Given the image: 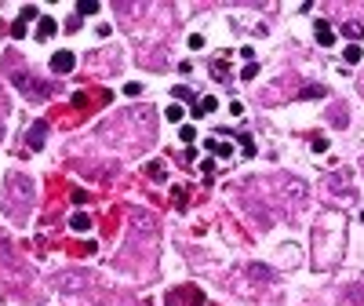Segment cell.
Returning a JSON list of instances; mask_svg holds the SVG:
<instances>
[{
    "label": "cell",
    "mask_w": 364,
    "mask_h": 306,
    "mask_svg": "<svg viewBox=\"0 0 364 306\" xmlns=\"http://www.w3.org/2000/svg\"><path fill=\"white\" fill-rule=\"evenodd\" d=\"M324 150H328V138H324V135H313V153H324Z\"/></svg>",
    "instance_id": "cell-22"
},
{
    "label": "cell",
    "mask_w": 364,
    "mask_h": 306,
    "mask_svg": "<svg viewBox=\"0 0 364 306\" xmlns=\"http://www.w3.org/2000/svg\"><path fill=\"white\" fill-rule=\"evenodd\" d=\"M95 33H99V36H109V33H113V26H109V22H99Z\"/></svg>",
    "instance_id": "cell-27"
},
{
    "label": "cell",
    "mask_w": 364,
    "mask_h": 306,
    "mask_svg": "<svg viewBox=\"0 0 364 306\" xmlns=\"http://www.w3.org/2000/svg\"><path fill=\"white\" fill-rule=\"evenodd\" d=\"M124 95H128V99H138V95H142V84H138V80H128V84H124Z\"/></svg>",
    "instance_id": "cell-17"
},
{
    "label": "cell",
    "mask_w": 364,
    "mask_h": 306,
    "mask_svg": "<svg viewBox=\"0 0 364 306\" xmlns=\"http://www.w3.org/2000/svg\"><path fill=\"white\" fill-rule=\"evenodd\" d=\"M204 303V292L197 284H182V288H175L167 295V306H200Z\"/></svg>",
    "instance_id": "cell-4"
},
{
    "label": "cell",
    "mask_w": 364,
    "mask_h": 306,
    "mask_svg": "<svg viewBox=\"0 0 364 306\" xmlns=\"http://www.w3.org/2000/svg\"><path fill=\"white\" fill-rule=\"evenodd\" d=\"M44 138H48V124H44V120H33V128H30V138H26L30 153H33V150H44Z\"/></svg>",
    "instance_id": "cell-6"
},
{
    "label": "cell",
    "mask_w": 364,
    "mask_h": 306,
    "mask_svg": "<svg viewBox=\"0 0 364 306\" xmlns=\"http://www.w3.org/2000/svg\"><path fill=\"white\" fill-rule=\"evenodd\" d=\"M255 73H259V62H244V73H240V77H244V80H251Z\"/></svg>",
    "instance_id": "cell-24"
},
{
    "label": "cell",
    "mask_w": 364,
    "mask_h": 306,
    "mask_svg": "<svg viewBox=\"0 0 364 306\" xmlns=\"http://www.w3.org/2000/svg\"><path fill=\"white\" fill-rule=\"evenodd\" d=\"M11 36H15V40H22V36H26V26L15 22V26H11Z\"/></svg>",
    "instance_id": "cell-26"
},
{
    "label": "cell",
    "mask_w": 364,
    "mask_h": 306,
    "mask_svg": "<svg viewBox=\"0 0 364 306\" xmlns=\"http://www.w3.org/2000/svg\"><path fill=\"white\" fill-rule=\"evenodd\" d=\"M164 117H167V120H175V124H179V120L186 117V109H182V106H167V113H164Z\"/></svg>",
    "instance_id": "cell-21"
},
{
    "label": "cell",
    "mask_w": 364,
    "mask_h": 306,
    "mask_svg": "<svg viewBox=\"0 0 364 306\" xmlns=\"http://www.w3.org/2000/svg\"><path fill=\"white\" fill-rule=\"evenodd\" d=\"M73 66H77V55H73V51H55L51 55V69L59 73V77H62V73H69Z\"/></svg>",
    "instance_id": "cell-7"
},
{
    "label": "cell",
    "mask_w": 364,
    "mask_h": 306,
    "mask_svg": "<svg viewBox=\"0 0 364 306\" xmlns=\"http://www.w3.org/2000/svg\"><path fill=\"white\" fill-rule=\"evenodd\" d=\"M302 95H306V99H324V95H328V91H324L321 84H310V88L302 91Z\"/></svg>",
    "instance_id": "cell-20"
},
{
    "label": "cell",
    "mask_w": 364,
    "mask_h": 306,
    "mask_svg": "<svg viewBox=\"0 0 364 306\" xmlns=\"http://www.w3.org/2000/svg\"><path fill=\"white\" fill-rule=\"evenodd\" d=\"M36 18H40V7H33V4H26V7H22V15H18V22H22V26H26V22H36Z\"/></svg>",
    "instance_id": "cell-14"
},
{
    "label": "cell",
    "mask_w": 364,
    "mask_h": 306,
    "mask_svg": "<svg viewBox=\"0 0 364 306\" xmlns=\"http://www.w3.org/2000/svg\"><path fill=\"white\" fill-rule=\"evenodd\" d=\"M132 234L135 237H157L161 234V219L149 208H132Z\"/></svg>",
    "instance_id": "cell-3"
},
{
    "label": "cell",
    "mask_w": 364,
    "mask_h": 306,
    "mask_svg": "<svg viewBox=\"0 0 364 306\" xmlns=\"http://www.w3.org/2000/svg\"><path fill=\"white\" fill-rule=\"evenodd\" d=\"M55 30H59V22H55L51 15H40V18H36V36H40V40L55 36Z\"/></svg>",
    "instance_id": "cell-9"
},
{
    "label": "cell",
    "mask_w": 364,
    "mask_h": 306,
    "mask_svg": "<svg viewBox=\"0 0 364 306\" xmlns=\"http://www.w3.org/2000/svg\"><path fill=\"white\" fill-rule=\"evenodd\" d=\"M59 288L62 292H84V288H88V273H62L59 277Z\"/></svg>",
    "instance_id": "cell-5"
},
{
    "label": "cell",
    "mask_w": 364,
    "mask_h": 306,
    "mask_svg": "<svg viewBox=\"0 0 364 306\" xmlns=\"http://www.w3.org/2000/svg\"><path fill=\"white\" fill-rule=\"evenodd\" d=\"M146 175H149V179H157V182H164L167 179V164L164 161H149L146 164Z\"/></svg>",
    "instance_id": "cell-11"
},
{
    "label": "cell",
    "mask_w": 364,
    "mask_h": 306,
    "mask_svg": "<svg viewBox=\"0 0 364 306\" xmlns=\"http://www.w3.org/2000/svg\"><path fill=\"white\" fill-rule=\"evenodd\" d=\"M219 106V99L215 95H204L200 102H197V117H204V113H211V109H215Z\"/></svg>",
    "instance_id": "cell-13"
},
{
    "label": "cell",
    "mask_w": 364,
    "mask_h": 306,
    "mask_svg": "<svg viewBox=\"0 0 364 306\" xmlns=\"http://www.w3.org/2000/svg\"><path fill=\"white\" fill-rule=\"evenodd\" d=\"M69 230H77V234L91 230V215H88V211H73V215H69Z\"/></svg>",
    "instance_id": "cell-10"
},
{
    "label": "cell",
    "mask_w": 364,
    "mask_h": 306,
    "mask_svg": "<svg viewBox=\"0 0 364 306\" xmlns=\"http://www.w3.org/2000/svg\"><path fill=\"white\" fill-rule=\"evenodd\" d=\"M313 30H317V44H321V48H331V44H335V33H331V22H328V18H317Z\"/></svg>",
    "instance_id": "cell-8"
},
{
    "label": "cell",
    "mask_w": 364,
    "mask_h": 306,
    "mask_svg": "<svg viewBox=\"0 0 364 306\" xmlns=\"http://www.w3.org/2000/svg\"><path fill=\"white\" fill-rule=\"evenodd\" d=\"M248 273H251V277H259V281H269V277H273V270H266L263 263H251V266H248Z\"/></svg>",
    "instance_id": "cell-15"
},
{
    "label": "cell",
    "mask_w": 364,
    "mask_h": 306,
    "mask_svg": "<svg viewBox=\"0 0 364 306\" xmlns=\"http://www.w3.org/2000/svg\"><path fill=\"white\" fill-rule=\"evenodd\" d=\"M11 84L15 88H22L30 99H44V95H51V84H44V80H36L33 73H26V69H11Z\"/></svg>",
    "instance_id": "cell-2"
},
{
    "label": "cell",
    "mask_w": 364,
    "mask_h": 306,
    "mask_svg": "<svg viewBox=\"0 0 364 306\" xmlns=\"http://www.w3.org/2000/svg\"><path fill=\"white\" fill-rule=\"evenodd\" d=\"M342 36H346L350 44H357L361 36H364V26L361 22H346V26H342Z\"/></svg>",
    "instance_id": "cell-12"
},
{
    "label": "cell",
    "mask_w": 364,
    "mask_h": 306,
    "mask_svg": "<svg viewBox=\"0 0 364 306\" xmlns=\"http://www.w3.org/2000/svg\"><path fill=\"white\" fill-rule=\"evenodd\" d=\"M77 11H80V15H99V4H95V0H80Z\"/></svg>",
    "instance_id": "cell-16"
},
{
    "label": "cell",
    "mask_w": 364,
    "mask_h": 306,
    "mask_svg": "<svg viewBox=\"0 0 364 306\" xmlns=\"http://www.w3.org/2000/svg\"><path fill=\"white\" fill-rule=\"evenodd\" d=\"M240 150H244L248 157H251V153H255V142H251V135H240Z\"/></svg>",
    "instance_id": "cell-23"
},
{
    "label": "cell",
    "mask_w": 364,
    "mask_h": 306,
    "mask_svg": "<svg viewBox=\"0 0 364 306\" xmlns=\"http://www.w3.org/2000/svg\"><path fill=\"white\" fill-rule=\"evenodd\" d=\"M190 48H193V51H200V48H204V36H200V33H193V36H190Z\"/></svg>",
    "instance_id": "cell-25"
},
{
    "label": "cell",
    "mask_w": 364,
    "mask_h": 306,
    "mask_svg": "<svg viewBox=\"0 0 364 306\" xmlns=\"http://www.w3.org/2000/svg\"><path fill=\"white\" fill-rule=\"evenodd\" d=\"M361 55H364V51L357 48V44H350V48L342 51V59H346V62H361Z\"/></svg>",
    "instance_id": "cell-19"
},
{
    "label": "cell",
    "mask_w": 364,
    "mask_h": 306,
    "mask_svg": "<svg viewBox=\"0 0 364 306\" xmlns=\"http://www.w3.org/2000/svg\"><path fill=\"white\" fill-rule=\"evenodd\" d=\"M179 138H182L186 146H190L193 138H197V132H193V124H182V128H179Z\"/></svg>",
    "instance_id": "cell-18"
},
{
    "label": "cell",
    "mask_w": 364,
    "mask_h": 306,
    "mask_svg": "<svg viewBox=\"0 0 364 306\" xmlns=\"http://www.w3.org/2000/svg\"><path fill=\"white\" fill-rule=\"evenodd\" d=\"M4 193H7V211H11V219L15 222H22L26 215H30V208H33V179L30 175H22V171H11L7 175V186H4Z\"/></svg>",
    "instance_id": "cell-1"
}]
</instances>
